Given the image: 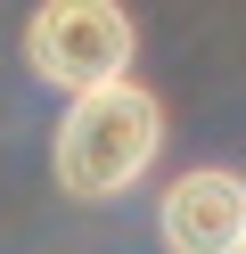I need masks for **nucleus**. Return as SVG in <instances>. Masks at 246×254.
<instances>
[{
	"label": "nucleus",
	"instance_id": "1",
	"mask_svg": "<svg viewBox=\"0 0 246 254\" xmlns=\"http://www.w3.org/2000/svg\"><path fill=\"white\" fill-rule=\"evenodd\" d=\"M156 148H164L156 90L131 82V74H115V82L74 90L49 164H58V189H66V197H123V189L156 164Z\"/></svg>",
	"mask_w": 246,
	"mask_h": 254
},
{
	"label": "nucleus",
	"instance_id": "2",
	"mask_svg": "<svg viewBox=\"0 0 246 254\" xmlns=\"http://www.w3.org/2000/svg\"><path fill=\"white\" fill-rule=\"evenodd\" d=\"M131 41L140 33H131L123 0H41L25 17V66L74 99V90H90V82L131 74Z\"/></svg>",
	"mask_w": 246,
	"mask_h": 254
},
{
	"label": "nucleus",
	"instance_id": "3",
	"mask_svg": "<svg viewBox=\"0 0 246 254\" xmlns=\"http://www.w3.org/2000/svg\"><path fill=\"white\" fill-rule=\"evenodd\" d=\"M156 230L172 254H246V181L222 164H197L164 189Z\"/></svg>",
	"mask_w": 246,
	"mask_h": 254
}]
</instances>
